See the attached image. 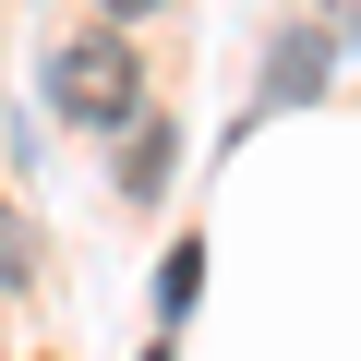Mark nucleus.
Here are the masks:
<instances>
[{
	"mask_svg": "<svg viewBox=\"0 0 361 361\" xmlns=\"http://www.w3.org/2000/svg\"><path fill=\"white\" fill-rule=\"evenodd\" d=\"M133 133H145V145H133V169H121V180H133V193H169V157H180V145H169V121H133Z\"/></svg>",
	"mask_w": 361,
	"mask_h": 361,
	"instance_id": "7ed1b4c3",
	"label": "nucleus"
},
{
	"mask_svg": "<svg viewBox=\"0 0 361 361\" xmlns=\"http://www.w3.org/2000/svg\"><path fill=\"white\" fill-rule=\"evenodd\" d=\"M97 13H109V25H133V13H157V0H97Z\"/></svg>",
	"mask_w": 361,
	"mask_h": 361,
	"instance_id": "423d86ee",
	"label": "nucleus"
},
{
	"mask_svg": "<svg viewBox=\"0 0 361 361\" xmlns=\"http://www.w3.org/2000/svg\"><path fill=\"white\" fill-rule=\"evenodd\" d=\"M193 289H205V253L180 241V253H169V277H157V301H169V313H193Z\"/></svg>",
	"mask_w": 361,
	"mask_h": 361,
	"instance_id": "20e7f679",
	"label": "nucleus"
},
{
	"mask_svg": "<svg viewBox=\"0 0 361 361\" xmlns=\"http://www.w3.org/2000/svg\"><path fill=\"white\" fill-rule=\"evenodd\" d=\"M325 73H337V25H289V49H277V73H265V109L325 97Z\"/></svg>",
	"mask_w": 361,
	"mask_h": 361,
	"instance_id": "f03ea898",
	"label": "nucleus"
},
{
	"mask_svg": "<svg viewBox=\"0 0 361 361\" xmlns=\"http://www.w3.org/2000/svg\"><path fill=\"white\" fill-rule=\"evenodd\" d=\"M49 97H61L73 121L121 133V121L145 109V61H133V37H73V49L49 61Z\"/></svg>",
	"mask_w": 361,
	"mask_h": 361,
	"instance_id": "f257e3e1",
	"label": "nucleus"
},
{
	"mask_svg": "<svg viewBox=\"0 0 361 361\" xmlns=\"http://www.w3.org/2000/svg\"><path fill=\"white\" fill-rule=\"evenodd\" d=\"M25 265H37V241H25V217L0 205V289H25Z\"/></svg>",
	"mask_w": 361,
	"mask_h": 361,
	"instance_id": "39448f33",
	"label": "nucleus"
}]
</instances>
